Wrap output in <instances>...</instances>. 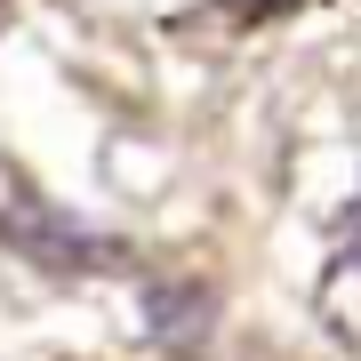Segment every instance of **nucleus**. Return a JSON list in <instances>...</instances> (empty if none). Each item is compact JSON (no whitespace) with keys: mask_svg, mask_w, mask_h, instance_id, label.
<instances>
[{"mask_svg":"<svg viewBox=\"0 0 361 361\" xmlns=\"http://www.w3.org/2000/svg\"><path fill=\"white\" fill-rule=\"evenodd\" d=\"M0 249L40 257L56 273H129V241H113L97 225H73L65 209H40V201H8L0 209Z\"/></svg>","mask_w":361,"mask_h":361,"instance_id":"1","label":"nucleus"},{"mask_svg":"<svg viewBox=\"0 0 361 361\" xmlns=\"http://www.w3.org/2000/svg\"><path fill=\"white\" fill-rule=\"evenodd\" d=\"M217 329V281H153L145 289V337L161 353H201Z\"/></svg>","mask_w":361,"mask_h":361,"instance_id":"2","label":"nucleus"},{"mask_svg":"<svg viewBox=\"0 0 361 361\" xmlns=\"http://www.w3.org/2000/svg\"><path fill=\"white\" fill-rule=\"evenodd\" d=\"M322 322L337 345H361V322H353V209L337 217L329 233V273H322Z\"/></svg>","mask_w":361,"mask_h":361,"instance_id":"3","label":"nucleus"},{"mask_svg":"<svg viewBox=\"0 0 361 361\" xmlns=\"http://www.w3.org/2000/svg\"><path fill=\"white\" fill-rule=\"evenodd\" d=\"M0 25H8V0H0Z\"/></svg>","mask_w":361,"mask_h":361,"instance_id":"4","label":"nucleus"}]
</instances>
